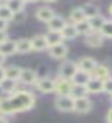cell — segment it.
I'll list each match as a JSON object with an SVG mask.
<instances>
[{
  "label": "cell",
  "mask_w": 112,
  "mask_h": 123,
  "mask_svg": "<svg viewBox=\"0 0 112 123\" xmlns=\"http://www.w3.org/2000/svg\"><path fill=\"white\" fill-rule=\"evenodd\" d=\"M111 97H112V95H111Z\"/></svg>",
  "instance_id": "obj_43"
},
{
  "label": "cell",
  "mask_w": 112,
  "mask_h": 123,
  "mask_svg": "<svg viewBox=\"0 0 112 123\" xmlns=\"http://www.w3.org/2000/svg\"><path fill=\"white\" fill-rule=\"evenodd\" d=\"M70 96L73 98H79V97H84L87 96V91L85 86H80V85H73L72 91H70Z\"/></svg>",
  "instance_id": "obj_27"
},
{
  "label": "cell",
  "mask_w": 112,
  "mask_h": 123,
  "mask_svg": "<svg viewBox=\"0 0 112 123\" xmlns=\"http://www.w3.org/2000/svg\"><path fill=\"white\" fill-rule=\"evenodd\" d=\"M4 62H5V55H4V54H1V53H0V67H3V64H4Z\"/></svg>",
  "instance_id": "obj_37"
},
{
  "label": "cell",
  "mask_w": 112,
  "mask_h": 123,
  "mask_svg": "<svg viewBox=\"0 0 112 123\" xmlns=\"http://www.w3.org/2000/svg\"><path fill=\"white\" fill-rule=\"evenodd\" d=\"M90 79H91V74H90V73H86V71L79 69L70 81H72V84H73V85L85 86V85L89 83V80H90Z\"/></svg>",
  "instance_id": "obj_14"
},
{
  "label": "cell",
  "mask_w": 112,
  "mask_h": 123,
  "mask_svg": "<svg viewBox=\"0 0 112 123\" xmlns=\"http://www.w3.org/2000/svg\"><path fill=\"white\" fill-rule=\"evenodd\" d=\"M36 104V97L30 91H15L0 100V113L3 115H15L20 112L31 110Z\"/></svg>",
  "instance_id": "obj_1"
},
{
  "label": "cell",
  "mask_w": 112,
  "mask_h": 123,
  "mask_svg": "<svg viewBox=\"0 0 112 123\" xmlns=\"http://www.w3.org/2000/svg\"><path fill=\"white\" fill-rule=\"evenodd\" d=\"M56 81V90L54 92H57V96H62V95H70L72 91V81L63 79V78H58Z\"/></svg>",
  "instance_id": "obj_5"
},
{
  "label": "cell",
  "mask_w": 112,
  "mask_h": 123,
  "mask_svg": "<svg viewBox=\"0 0 112 123\" xmlns=\"http://www.w3.org/2000/svg\"><path fill=\"white\" fill-rule=\"evenodd\" d=\"M85 43L91 48H99L104 44V37L99 31H91L85 36Z\"/></svg>",
  "instance_id": "obj_6"
},
{
  "label": "cell",
  "mask_w": 112,
  "mask_h": 123,
  "mask_svg": "<svg viewBox=\"0 0 112 123\" xmlns=\"http://www.w3.org/2000/svg\"><path fill=\"white\" fill-rule=\"evenodd\" d=\"M7 27H9V21H5V20L0 18V31L1 32H6Z\"/></svg>",
  "instance_id": "obj_33"
},
{
  "label": "cell",
  "mask_w": 112,
  "mask_h": 123,
  "mask_svg": "<svg viewBox=\"0 0 112 123\" xmlns=\"http://www.w3.org/2000/svg\"><path fill=\"white\" fill-rule=\"evenodd\" d=\"M19 80L21 81V83L26 84V85H35L37 83V73L35 70L30 69V68H25L21 70V74H20V78Z\"/></svg>",
  "instance_id": "obj_8"
},
{
  "label": "cell",
  "mask_w": 112,
  "mask_h": 123,
  "mask_svg": "<svg viewBox=\"0 0 112 123\" xmlns=\"http://www.w3.org/2000/svg\"><path fill=\"white\" fill-rule=\"evenodd\" d=\"M100 33L104 38H112V20H106L100 30Z\"/></svg>",
  "instance_id": "obj_29"
},
{
  "label": "cell",
  "mask_w": 112,
  "mask_h": 123,
  "mask_svg": "<svg viewBox=\"0 0 112 123\" xmlns=\"http://www.w3.org/2000/svg\"><path fill=\"white\" fill-rule=\"evenodd\" d=\"M4 79H5V68L0 67V84L3 83Z\"/></svg>",
  "instance_id": "obj_35"
},
{
  "label": "cell",
  "mask_w": 112,
  "mask_h": 123,
  "mask_svg": "<svg viewBox=\"0 0 112 123\" xmlns=\"http://www.w3.org/2000/svg\"><path fill=\"white\" fill-rule=\"evenodd\" d=\"M0 89H1V91L4 92V94L11 95V94H14L15 90H16V81L5 78L3 80V83L0 84Z\"/></svg>",
  "instance_id": "obj_24"
},
{
  "label": "cell",
  "mask_w": 112,
  "mask_h": 123,
  "mask_svg": "<svg viewBox=\"0 0 112 123\" xmlns=\"http://www.w3.org/2000/svg\"><path fill=\"white\" fill-rule=\"evenodd\" d=\"M0 5H1V4H0Z\"/></svg>",
  "instance_id": "obj_44"
},
{
  "label": "cell",
  "mask_w": 112,
  "mask_h": 123,
  "mask_svg": "<svg viewBox=\"0 0 112 123\" xmlns=\"http://www.w3.org/2000/svg\"><path fill=\"white\" fill-rule=\"evenodd\" d=\"M104 92L112 95V76H110L108 79L104 81Z\"/></svg>",
  "instance_id": "obj_32"
},
{
  "label": "cell",
  "mask_w": 112,
  "mask_h": 123,
  "mask_svg": "<svg viewBox=\"0 0 112 123\" xmlns=\"http://www.w3.org/2000/svg\"><path fill=\"white\" fill-rule=\"evenodd\" d=\"M26 3H36V1H38V0H25Z\"/></svg>",
  "instance_id": "obj_39"
},
{
  "label": "cell",
  "mask_w": 112,
  "mask_h": 123,
  "mask_svg": "<svg viewBox=\"0 0 112 123\" xmlns=\"http://www.w3.org/2000/svg\"><path fill=\"white\" fill-rule=\"evenodd\" d=\"M78 70H79L78 63H75L73 60H64L59 67V78L72 80Z\"/></svg>",
  "instance_id": "obj_2"
},
{
  "label": "cell",
  "mask_w": 112,
  "mask_h": 123,
  "mask_svg": "<svg viewBox=\"0 0 112 123\" xmlns=\"http://www.w3.org/2000/svg\"><path fill=\"white\" fill-rule=\"evenodd\" d=\"M91 110V101L87 96L74 98V111L78 113H87Z\"/></svg>",
  "instance_id": "obj_9"
},
{
  "label": "cell",
  "mask_w": 112,
  "mask_h": 123,
  "mask_svg": "<svg viewBox=\"0 0 112 123\" xmlns=\"http://www.w3.org/2000/svg\"><path fill=\"white\" fill-rule=\"evenodd\" d=\"M91 76L97 78V79H100V80L105 81L106 79H108V78L111 76V71H110V69H108L106 65H104V64H97L96 68L94 69V71L91 73Z\"/></svg>",
  "instance_id": "obj_17"
},
{
  "label": "cell",
  "mask_w": 112,
  "mask_h": 123,
  "mask_svg": "<svg viewBox=\"0 0 112 123\" xmlns=\"http://www.w3.org/2000/svg\"><path fill=\"white\" fill-rule=\"evenodd\" d=\"M106 20H107V18H106L105 16L97 15V16H95V17L89 18L87 21H89V24H90L91 30H93V31H99V32H100V30H101V27L104 26V24H105Z\"/></svg>",
  "instance_id": "obj_23"
},
{
  "label": "cell",
  "mask_w": 112,
  "mask_h": 123,
  "mask_svg": "<svg viewBox=\"0 0 112 123\" xmlns=\"http://www.w3.org/2000/svg\"><path fill=\"white\" fill-rule=\"evenodd\" d=\"M108 12L111 14V16H112V4L110 5V7H108Z\"/></svg>",
  "instance_id": "obj_41"
},
{
  "label": "cell",
  "mask_w": 112,
  "mask_h": 123,
  "mask_svg": "<svg viewBox=\"0 0 112 123\" xmlns=\"http://www.w3.org/2000/svg\"><path fill=\"white\" fill-rule=\"evenodd\" d=\"M43 1H46V3H56L57 0H43Z\"/></svg>",
  "instance_id": "obj_40"
},
{
  "label": "cell",
  "mask_w": 112,
  "mask_h": 123,
  "mask_svg": "<svg viewBox=\"0 0 112 123\" xmlns=\"http://www.w3.org/2000/svg\"><path fill=\"white\" fill-rule=\"evenodd\" d=\"M62 36L64 39H74L75 37L79 36L78 33V31H76V27L74 24H67L64 26V28L62 30Z\"/></svg>",
  "instance_id": "obj_21"
},
{
  "label": "cell",
  "mask_w": 112,
  "mask_h": 123,
  "mask_svg": "<svg viewBox=\"0 0 112 123\" xmlns=\"http://www.w3.org/2000/svg\"><path fill=\"white\" fill-rule=\"evenodd\" d=\"M68 22L64 20V17L59 16V15H54L53 18L49 22H47V27L48 31H56V32H62V30L64 28V26Z\"/></svg>",
  "instance_id": "obj_11"
},
{
  "label": "cell",
  "mask_w": 112,
  "mask_h": 123,
  "mask_svg": "<svg viewBox=\"0 0 112 123\" xmlns=\"http://www.w3.org/2000/svg\"><path fill=\"white\" fill-rule=\"evenodd\" d=\"M44 37H46V41H47L48 48L53 47L56 44H59V43H63V41H64L62 32H56V31H48L44 35Z\"/></svg>",
  "instance_id": "obj_15"
},
{
  "label": "cell",
  "mask_w": 112,
  "mask_h": 123,
  "mask_svg": "<svg viewBox=\"0 0 112 123\" xmlns=\"http://www.w3.org/2000/svg\"><path fill=\"white\" fill-rule=\"evenodd\" d=\"M0 123H9V121L4 117V116H1L0 115Z\"/></svg>",
  "instance_id": "obj_38"
},
{
  "label": "cell",
  "mask_w": 112,
  "mask_h": 123,
  "mask_svg": "<svg viewBox=\"0 0 112 123\" xmlns=\"http://www.w3.org/2000/svg\"><path fill=\"white\" fill-rule=\"evenodd\" d=\"M74 25H75V27H76V31H78L79 35L86 36L87 33H90L91 31H93V30H91V27H90V24H89L87 20H84V21H80V22L74 24Z\"/></svg>",
  "instance_id": "obj_28"
},
{
  "label": "cell",
  "mask_w": 112,
  "mask_h": 123,
  "mask_svg": "<svg viewBox=\"0 0 112 123\" xmlns=\"http://www.w3.org/2000/svg\"><path fill=\"white\" fill-rule=\"evenodd\" d=\"M12 15H14V12L5 4L4 5H0V18L5 20V21H11Z\"/></svg>",
  "instance_id": "obj_30"
},
{
  "label": "cell",
  "mask_w": 112,
  "mask_h": 123,
  "mask_svg": "<svg viewBox=\"0 0 112 123\" xmlns=\"http://www.w3.org/2000/svg\"><path fill=\"white\" fill-rule=\"evenodd\" d=\"M0 53L4 54L5 57L12 55L16 53V42L11 39H7L6 42L0 44Z\"/></svg>",
  "instance_id": "obj_19"
},
{
  "label": "cell",
  "mask_w": 112,
  "mask_h": 123,
  "mask_svg": "<svg viewBox=\"0 0 112 123\" xmlns=\"http://www.w3.org/2000/svg\"><path fill=\"white\" fill-rule=\"evenodd\" d=\"M31 46H32V50H36V52H41V50L47 49L48 46H47V41H46L44 35H37V36L32 37Z\"/></svg>",
  "instance_id": "obj_16"
},
{
  "label": "cell",
  "mask_w": 112,
  "mask_h": 123,
  "mask_svg": "<svg viewBox=\"0 0 112 123\" xmlns=\"http://www.w3.org/2000/svg\"><path fill=\"white\" fill-rule=\"evenodd\" d=\"M16 42V53H28L32 50V46H31V39L30 38H20Z\"/></svg>",
  "instance_id": "obj_18"
},
{
  "label": "cell",
  "mask_w": 112,
  "mask_h": 123,
  "mask_svg": "<svg viewBox=\"0 0 112 123\" xmlns=\"http://www.w3.org/2000/svg\"><path fill=\"white\" fill-rule=\"evenodd\" d=\"M25 20H26V14H25L24 11H20V12H15V14L12 15L11 21L15 22V24H22Z\"/></svg>",
  "instance_id": "obj_31"
},
{
  "label": "cell",
  "mask_w": 112,
  "mask_h": 123,
  "mask_svg": "<svg viewBox=\"0 0 112 123\" xmlns=\"http://www.w3.org/2000/svg\"><path fill=\"white\" fill-rule=\"evenodd\" d=\"M106 119H107V122L108 123H112V107L108 110V112H107V117H106Z\"/></svg>",
  "instance_id": "obj_36"
},
{
  "label": "cell",
  "mask_w": 112,
  "mask_h": 123,
  "mask_svg": "<svg viewBox=\"0 0 112 123\" xmlns=\"http://www.w3.org/2000/svg\"><path fill=\"white\" fill-rule=\"evenodd\" d=\"M68 47L67 44L63 42V43H59V44H56L53 47H49L48 48V53L49 55L52 57L53 59H64L67 55H68Z\"/></svg>",
  "instance_id": "obj_7"
},
{
  "label": "cell",
  "mask_w": 112,
  "mask_h": 123,
  "mask_svg": "<svg viewBox=\"0 0 112 123\" xmlns=\"http://www.w3.org/2000/svg\"><path fill=\"white\" fill-rule=\"evenodd\" d=\"M21 70H22V68L16 67V65L7 67V68H5V78L17 81L20 78V74H21Z\"/></svg>",
  "instance_id": "obj_25"
},
{
  "label": "cell",
  "mask_w": 112,
  "mask_h": 123,
  "mask_svg": "<svg viewBox=\"0 0 112 123\" xmlns=\"http://www.w3.org/2000/svg\"><path fill=\"white\" fill-rule=\"evenodd\" d=\"M80 7H81V10H83V12H84L86 20L100 15V9H99L96 5L91 4V3H86V4H84V5H81Z\"/></svg>",
  "instance_id": "obj_20"
},
{
  "label": "cell",
  "mask_w": 112,
  "mask_h": 123,
  "mask_svg": "<svg viewBox=\"0 0 112 123\" xmlns=\"http://www.w3.org/2000/svg\"><path fill=\"white\" fill-rule=\"evenodd\" d=\"M54 104H56L57 110L62 111V112H72V111H74V98L70 95L57 96Z\"/></svg>",
  "instance_id": "obj_3"
},
{
  "label": "cell",
  "mask_w": 112,
  "mask_h": 123,
  "mask_svg": "<svg viewBox=\"0 0 112 123\" xmlns=\"http://www.w3.org/2000/svg\"><path fill=\"white\" fill-rule=\"evenodd\" d=\"M69 18L70 21H72V24H78L80 21H84V20H86L83 10H81V7H74L72 11H70V15H69Z\"/></svg>",
  "instance_id": "obj_26"
},
{
  "label": "cell",
  "mask_w": 112,
  "mask_h": 123,
  "mask_svg": "<svg viewBox=\"0 0 112 123\" xmlns=\"http://www.w3.org/2000/svg\"><path fill=\"white\" fill-rule=\"evenodd\" d=\"M54 11L50 7L48 6H42V7H39L37 11H36V17L37 20H39V21H42V22H49L50 20L53 18L54 16Z\"/></svg>",
  "instance_id": "obj_13"
},
{
  "label": "cell",
  "mask_w": 112,
  "mask_h": 123,
  "mask_svg": "<svg viewBox=\"0 0 112 123\" xmlns=\"http://www.w3.org/2000/svg\"><path fill=\"white\" fill-rule=\"evenodd\" d=\"M85 87H86L87 94H100V92H104V81L97 78L91 76V79L85 85Z\"/></svg>",
  "instance_id": "obj_10"
},
{
  "label": "cell",
  "mask_w": 112,
  "mask_h": 123,
  "mask_svg": "<svg viewBox=\"0 0 112 123\" xmlns=\"http://www.w3.org/2000/svg\"><path fill=\"white\" fill-rule=\"evenodd\" d=\"M5 5L15 14V12L24 11L26 1L25 0H7V1H5Z\"/></svg>",
  "instance_id": "obj_22"
},
{
  "label": "cell",
  "mask_w": 112,
  "mask_h": 123,
  "mask_svg": "<svg viewBox=\"0 0 112 123\" xmlns=\"http://www.w3.org/2000/svg\"><path fill=\"white\" fill-rule=\"evenodd\" d=\"M5 1H7V0H5Z\"/></svg>",
  "instance_id": "obj_42"
},
{
  "label": "cell",
  "mask_w": 112,
  "mask_h": 123,
  "mask_svg": "<svg viewBox=\"0 0 112 123\" xmlns=\"http://www.w3.org/2000/svg\"><path fill=\"white\" fill-rule=\"evenodd\" d=\"M96 65H97V62L94 58H91V57H83L78 62L79 69L86 71V73H90V74L94 71V69L96 68Z\"/></svg>",
  "instance_id": "obj_12"
},
{
  "label": "cell",
  "mask_w": 112,
  "mask_h": 123,
  "mask_svg": "<svg viewBox=\"0 0 112 123\" xmlns=\"http://www.w3.org/2000/svg\"><path fill=\"white\" fill-rule=\"evenodd\" d=\"M7 39H9L7 33H6V32H1V31H0V44L4 43V42H6Z\"/></svg>",
  "instance_id": "obj_34"
},
{
  "label": "cell",
  "mask_w": 112,
  "mask_h": 123,
  "mask_svg": "<svg viewBox=\"0 0 112 123\" xmlns=\"http://www.w3.org/2000/svg\"><path fill=\"white\" fill-rule=\"evenodd\" d=\"M35 85H36L37 90L43 92V94H50V92H54V90H56V81L49 78L38 79Z\"/></svg>",
  "instance_id": "obj_4"
}]
</instances>
